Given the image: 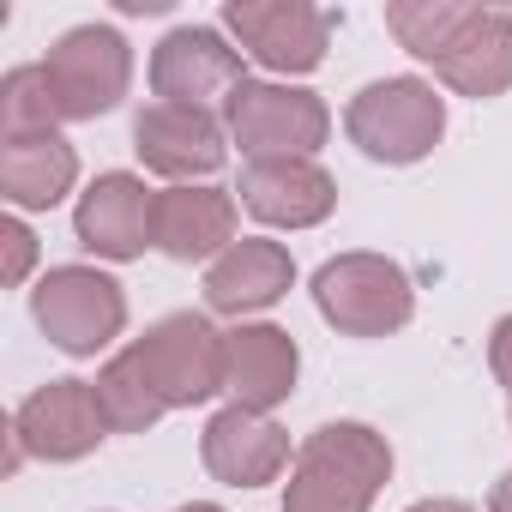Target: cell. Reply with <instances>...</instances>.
<instances>
[{"label": "cell", "instance_id": "obj_9", "mask_svg": "<svg viewBox=\"0 0 512 512\" xmlns=\"http://www.w3.org/2000/svg\"><path fill=\"white\" fill-rule=\"evenodd\" d=\"M103 434H109V422H103L91 380H49L13 410V440L49 464H73V458L97 452Z\"/></svg>", "mask_w": 512, "mask_h": 512}, {"label": "cell", "instance_id": "obj_21", "mask_svg": "<svg viewBox=\"0 0 512 512\" xmlns=\"http://www.w3.org/2000/svg\"><path fill=\"white\" fill-rule=\"evenodd\" d=\"M67 115H61V97L49 85V67H13L7 79H0V133L7 139H43L55 133Z\"/></svg>", "mask_w": 512, "mask_h": 512}, {"label": "cell", "instance_id": "obj_15", "mask_svg": "<svg viewBox=\"0 0 512 512\" xmlns=\"http://www.w3.org/2000/svg\"><path fill=\"white\" fill-rule=\"evenodd\" d=\"M296 368H302V350L278 326H235L223 338V392L241 410L272 416L296 392Z\"/></svg>", "mask_w": 512, "mask_h": 512}, {"label": "cell", "instance_id": "obj_1", "mask_svg": "<svg viewBox=\"0 0 512 512\" xmlns=\"http://www.w3.org/2000/svg\"><path fill=\"white\" fill-rule=\"evenodd\" d=\"M392 476V446L368 422H326L302 440L290 482H284V512H368L374 494Z\"/></svg>", "mask_w": 512, "mask_h": 512}, {"label": "cell", "instance_id": "obj_17", "mask_svg": "<svg viewBox=\"0 0 512 512\" xmlns=\"http://www.w3.org/2000/svg\"><path fill=\"white\" fill-rule=\"evenodd\" d=\"M440 73V85H452L458 97H500L512 91V13L494 7H470L464 31L428 61Z\"/></svg>", "mask_w": 512, "mask_h": 512}, {"label": "cell", "instance_id": "obj_25", "mask_svg": "<svg viewBox=\"0 0 512 512\" xmlns=\"http://www.w3.org/2000/svg\"><path fill=\"white\" fill-rule=\"evenodd\" d=\"M488 512H512V470L494 482V494H488Z\"/></svg>", "mask_w": 512, "mask_h": 512}, {"label": "cell", "instance_id": "obj_11", "mask_svg": "<svg viewBox=\"0 0 512 512\" xmlns=\"http://www.w3.org/2000/svg\"><path fill=\"white\" fill-rule=\"evenodd\" d=\"M73 229L79 247H91L97 260H139L145 247H157V193H145L139 175L109 169L85 187Z\"/></svg>", "mask_w": 512, "mask_h": 512}, {"label": "cell", "instance_id": "obj_16", "mask_svg": "<svg viewBox=\"0 0 512 512\" xmlns=\"http://www.w3.org/2000/svg\"><path fill=\"white\" fill-rule=\"evenodd\" d=\"M296 284V260L290 247L266 241V235H241L229 253H217L205 272V302L211 314H260L272 302H284Z\"/></svg>", "mask_w": 512, "mask_h": 512}, {"label": "cell", "instance_id": "obj_7", "mask_svg": "<svg viewBox=\"0 0 512 512\" xmlns=\"http://www.w3.org/2000/svg\"><path fill=\"white\" fill-rule=\"evenodd\" d=\"M223 338L229 332H217L205 314H169L133 344V356L151 374L157 398L169 410H187V404H205L211 392H223Z\"/></svg>", "mask_w": 512, "mask_h": 512}, {"label": "cell", "instance_id": "obj_13", "mask_svg": "<svg viewBox=\"0 0 512 512\" xmlns=\"http://www.w3.org/2000/svg\"><path fill=\"white\" fill-rule=\"evenodd\" d=\"M241 205L272 229H314L338 205V181L314 157H260L241 169Z\"/></svg>", "mask_w": 512, "mask_h": 512}, {"label": "cell", "instance_id": "obj_20", "mask_svg": "<svg viewBox=\"0 0 512 512\" xmlns=\"http://www.w3.org/2000/svg\"><path fill=\"white\" fill-rule=\"evenodd\" d=\"M91 386H97L103 422H109L115 434H145V428L169 410V404L157 398V386H151V374L139 368V356H133V350H121V356L91 380Z\"/></svg>", "mask_w": 512, "mask_h": 512}, {"label": "cell", "instance_id": "obj_5", "mask_svg": "<svg viewBox=\"0 0 512 512\" xmlns=\"http://www.w3.org/2000/svg\"><path fill=\"white\" fill-rule=\"evenodd\" d=\"M223 127L229 139L247 151V163L260 157H314L332 133V115L314 91H296V85H241L229 103H223Z\"/></svg>", "mask_w": 512, "mask_h": 512}, {"label": "cell", "instance_id": "obj_3", "mask_svg": "<svg viewBox=\"0 0 512 512\" xmlns=\"http://www.w3.org/2000/svg\"><path fill=\"white\" fill-rule=\"evenodd\" d=\"M344 127L374 163H422L446 133V103L428 79H374L356 91Z\"/></svg>", "mask_w": 512, "mask_h": 512}, {"label": "cell", "instance_id": "obj_14", "mask_svg": "<svg viewBox=\"0 0 512 512\" xmlns=\"http://www.w3.org/2000/svg\"><path fill=\"white\" fill-rule=\"evenodd\" d=\"M199 458L229 488H260V482H278V470L290 464V434L272 416H260V410L229 404V410H217L205 422Z\"/></svg>", "mask_w": 512, "mask_h": 512}, {"label": "cell", "instance_id": "obj_27", "mask_svg": "<svg viewBox=\"0 0 512 512\" xmlns=\"http://www.w3.org/2000/svg\"><path fill=\"white\" fill-rule=\"evenodd\" d=\"M181 512H223V506H211V500H193V506H181Z\"/></svg>", "mask_w": 512, "mask_h": 512}, {"label": "cell", "instance_id": "obj_24", "mask_svg": "<svg viewBox=\"0 0 512 512\" xmlns=\"http://www.w3.org/2000/svg\"><path fill=\"white\" fill-rule=\"evenodd\" d=\"M488 368H494V380L512 392V314L494 326V338H488Z\"/></svg>", "mask_w": 512, "mask_h": 512}, {"label": "cell", "instance_id": "obj_2", "mask_svg": "<svg viewBox=\"0 0 512 512\" xmlns=\"http://www.w3.org/2000/svg\"><path fill=\"white\" fill-rule=\"evenodd\" d=\"M314 302L344 338H386L416 314V290L386 253H338L314 272Z\"/></svg>", "mask_w": 512, "mask_h": 512}, {"label": "cell", "instance_id": "obj_4", "mask_svg": "<svg viewBox=\"0 0 512 512\" xmlns=\"http://www.w3.org/2000/svg\"><path fill=\"white\" fill-rule=\"evenodd\" d=\"M31 314L49 332L55 350L67 356H97L103 344L121 338L127 326V296L109 272L97 266H55L37 290H31Z\"/></svg>", "mask_w": 512, "mask_h": 512}, {"label": "cell", "instance_id": "obj_22", "mask_svg": "<svg viewBox=\"0 0 512 512\" xmlns=\"http://www.w3.org/2000/svg\"><path fill=\"white\" fill-rule=\"evenodd\" d=\"M470 7L464 0H392L386 7V31L416 55V61H434L458 31H464Z\"/></svg>", "mask_w": 512, "mask_h": 512}, {"label": "cell", "instance_id": "obj_19", "mask_svg": "<svg viewBox=\"0 0 512 512\" xmlns=\"http://www.w3.org/2000/svg\"><path fill=\"white\" fill-rule=\"evenodd\" d=\"M79 181V151L61 133L43 139H7L0 145V193H7L19 211H49L73 193Z\"/></svg>", "mask_w": 512, "mask_h": 512}, {"label": "cell", "instance_id": "obj_12", "mask_svg": "<svg viewBox=\"0 0 512 512\" xmlns=\"http://www.w3.org/2000/svg\"><path fill=\"white\" fill-rule=\"evenodd\" d=\"M241 85H247V79H241V55H235L217 31H205V25L169 31V37L157 43V55H151V91H157L163 103L211 109L217 97L229 103Z\"/></svg>", "mask_w": 512, "mask_h": 512}, {"label": "cell", "instance_id": "obj_18", "mask_svg": "<svg viewBox=\"0 0 512 512\" xmlns=\"http://www.w3.org/2000/svg\"><path fill=\"white\" fill-rule=\"evenodd\" d=\"M157 247L169 260H217L235 247V199L223 187L157 193Z\"/></svg>", "mask_w": 512, "mask_h": 512}, {"label": "cell", "instance_id": "obj_26", "mask_svg": "<svg viewBox=\"0 0 512 512\" xmlns=\"http://www.w3.org/2000/svg\"><path fill=\"white\" fill-rule=\"evenodd\" d=\"M410 512H470V506L464 500H416Z\"/></svg>", "mask_w": 512, "mask_h": 512}, {"label": "cell", "instance_id": "obj_8", "mask_svg": "<svg viewBox=\"0 0 512 512\" xmlns=\"http://www.w3.org/2000/svg\"><path fill=\"white\" fill-rule=\"evenodd\" d=\"M43 67H49V85H55L67 121H97V115H109V109L127 97V79H133L127 37L109 31V25H79V31H67V37L49 49Z\"/></svg>", "mask_w": 512, "mask_h": 512}, {"label": "cell", "instance_id": "obj_23", "mask_svg": "<svg viewBox=\"0 0 512 512\" xmlns=\"http://www.w3.org/2000/svg\"><path fill=\"white\" fill-rule=\"evenodd\" d=\"M31 266H37V235L19 217H7L0 223V284H25Z\"/></svg>", "mask_w": 512, "mask_h": 512}, {"label": "cell", "instance_id": "obj_10", "mask_svg": "<svg viewBox=\"0 0 512 512\" xmlns=\"http://www.w3.org/2000/svg\"><path fill=\"white\" fill-rule=\"evenodd\" d=\"M223 121L211 109H187V103H151L133 121V151L151 175H169L181 187H193L199 175H217L229 145H223Z\"/></svg>", "mask_w": 512, "mask_h": 512}, {"label": "cell", "instance_id": "obj_6", "mask_svg": "<svg viewBox=\"0 0 512 512\" xmlns=\"http://www.w3.org/2000/svg\"><path fill=\"white\" fill-rule=\"evenodd\" d=\"M223 31L266 73H314L326 61L338 13L332 7H308V0H229Z\"/></svg>", "mask_w": 512, "mask_h": 512}]
</instances>
